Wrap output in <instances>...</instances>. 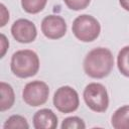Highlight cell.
<instances>
[{
	"label": "cell",
	"mask_w": 129,
	"mask_h": 129,
	"mask_svg": "<svg viewBox=\"0 0 129 129\" xmlns=\"http://www.w3.org/2000/svg\"><path fill=\"white\" fill-rule=\"evenodd\" d=\"M114 66V57L110 49L97 47L90 50L84 59V71L87 76L93 79L107 77Z\"/></svg>",
	"instance_id": "cell-1"
},
{
	"label": "cell",
	"mask_w": 129,
	"mask_h": 129,
	"mask_svg": "<svg viewBox=\"0 0 129 129\" xmlns=\"http://www.w3.org/2000/svg\"><path fill=\"white\" fill-rule=\"evenodd\" d=\"M10 68L13 75L20 79L32 77L39 70L38 55L30 49L17 50L11 57Z\"/></svg>",
	"instance_id": "cell-2"
},
{
	"label": "cell",
	"mask_w": 129,
	"mask_h": 129,
	"mask_svg": "<svg viewBox=\"0 0 129 129\" xmlns=\"http://www.w3.org/2000/svg\"><path fill=\"white\" fill-rule=\"evenodd\" d=\"M72 30L79 40L83 42H91L99 36L101 32V25L94 16L82 14L74 20Z\"/></svg>",
	"instance_id": "cell-3"
},
{
	"label": "cell",
	"mask_w": 129,
	"mask_h": 129,
	"mask_svg": "<svg viewBox=\"0 0 129 129\" xmlns=\"http://www.w3.org/2000/svg\"><path fill=\"white\" fill-rule=\"evenodd\" d=\"M86 105L94 112L102 113L108 109L109 96L106 88L99 83H91L86 86L83 94Z\"/></svg>",
	"instance_id": "cell-4"
},
{
	"label": "cell",
	"mask_w": 129,
	"mask_h": 129,
	"mask_svg": "<svg viewBox=\"0 0 129 129\" xmlns=\"http://www.w3.org/2000/svg\"><path fill=\"white\" fill-rule=\"evenodd\" d=\"M53 106L61 113L75 112L80 105L79 95L75 89L70 86L58 88L53 95Z\"/></svg>",
	"instance_id": "cell-5"
},
{
	"label": "cell",
	"mask_w": 129,
	"mask_h": 129,
	"mask_svg": "<svg viewBox=\"0 0 129 129\" xmlns=\"http://www.w3.org/2000/svg\"><path fill=\"white\" fill-rule=\"evenodd\" d=\"M48 95L49 88L44 82L41 81H32L26 84L22 92L23 101L31 107L43 105L47 101Z\"/></svg>",
	"instance_id": "cell-6"
},
{
	"label": "cell",
	"mask_w": 129,
	"mask_h": 129,
	"mask_svg": "<svg viewBox=\"0 0 129 129\" xmlns=\"http://www.w3.org/2000/svg\"><path fill=\"white\" fill-rule=\"evenodd\" d=\"M11 33L14 39L20 43H30L37 35V30L34 23L28 19L20 18L13 22Z\"/></svg>",
	"instance_id": "cell-7"
},
{
	"label": "cell",
	"mask_w": 129,
	"mask_h": 129,
	"mask_svg": "<svg viewBox=\"0 0 129 129\" xmlns=\"http://www.w3.org/2000/svg\"><path fill=\"white\" fill-rule=\"evenodd\" d=\"M41 31L49 39H58L67 32V23L61 16L51 14L42 19Z\"/></svg>",
	"instance_id": "cell-8"
},
{
	"label": "cell",
	"mask_w": 129,
	"mask_h": 129,
	"mask_svg": "<svg viewBox=\"0 0 129 129\" xmlns=\"http://www.w3.org/2000/svg\"><path fill=\"white\" fill-rule=\"evenodd\" d=\"M35 129H54L57 126V117L50 109H40L33 116Z\"/></svg>",
	"instance_id": "cell-9"
},
{
	"label": "cell",
	"mask_w": 129,
	"mask_h": 129,
	"mask_svg": "<svg viewBox=\"0 0 129 129\" xmlns=\"http://www.w3.org/2000/svg\"><path fill=\"white\" fill-rule=\"evenodd\" d=\"M111 124L115 129H129V105L122 106L113 113Z\"/></svg>",
	"instance_id": "cell-10"
},
{
	"label": "cell",
	"mask_w": 129,
	"mask_h": 129,
	"mask_svg": "<svg viewBox=\"0 0 129 129\" xmlns=\"http://www.w3.org/2000/svg\"><path fill=\"white\" fill-rule=\"evenodd\" d=\"M0 111L4 112L13 106L15 101V95L12 87L5 82L0 83Z\"/></svg>",
	"instance_id": "cell-11"
},
{
	"label": "cell",
	"mask_w": 129,
	"mask_h": 129,
	"mask_svg": "<svg viewBox=\"0 0 129 129\" xmlns=\"http://www.w3.org/2000/svg\"><path fill=\"white\" fill-rule=\"evenodd\" d=\"M117 66L120 73L129 78V45L124 46L118 53Z\"/></svg>",
	"instance_id": "cell-12"
},
{
	"label": "cell",
	"mask_w": 129,
	"mask_h": 129,
	"mask_svg": "<svg viewBox=\"0 0 129 129\" xmlns=\"http://www.w3.org/2000/svg\"><path fill=\"white\" fill-rule=\"evenodd\" d=\"M46 2L47 0H21V6L25 12L36 14L45 7Z\"/></svg>",
	"instance_id": "cell-13"
},
{
	"label": "cell",
	"mask_w": 129,
	"mask_h": 129,
	"mask_svg": "<svg viewBox=\"0 0 129 129\" xmlns=\"http://www.w3.org/2000/svg\"><path fill=\"white\" fill-rule=\"evenodd\" d=\"M3 128L4 129H28L29 125L24 117L20 115H12L6 120Z\"/></svg>",
	"instance_id": "cell-14"
},
{
	"label": "cell",
	"mask_w": 129,
	"mask_h": 129,
	"mask_svg": "<svg viewBox=\"0 0 129 129\" xmlns=\"http://www.w3.org/2000/svg\"><path fill=\"white\" fill-rule=\"evenodd\" d=\"M86 124L80 117H68L62 121L61 129H85Z\"/></svg>",
	"instance_id": "cell-15"
},
{
	"label": "cell",
	"mask_w": 129,
	"mask_h": 129,
	"mask_svg": "<svg viewBox=\"0 0 129 129\" xmlns=\"http://www.w3.org/2000/svg\"><path fill=\"white\" fill-rule=\"evenodd\" d=\"M63 2L68 6V8L78 11L87 8L91 0H63Z\"/></svg>",
	"instance_id": "cell-16"
},
{
	"label": "cell",
	"mask_w": 129,
	"mask_h": 129,
	"mask_svg": "<svg viewBox=\"0 0 129 129\" xmlns=\"http://www.w3.org/2000/svg\"><path fill=\"white\" fill-rule=\"evenodd\" d=\"M0 7H1V24H0V26L2 27V26H4L5 25V23L9 20V12L7 11V9H6V7L4 6V4H1L0 5Z\"/></svg>",
	"instance_id": "cell-17"
},
{
	"label": "cell",
	"mask_w": 129,
	"mask_h": 129,
	"mask_svg": "<svg viewBox=\"0 0 129 129\" xmlns=\"http://www.w3.org/2000/svg\"><path fill=\"white\" fill-rule=\"evenodd\" d=\"M0 38H1V41H0L1 42V57H3L7 48H8V46H9V42H8V40H7V38L4 34H1Z\"/></svg>",
	"instance_id": "cell-18"
},
{
	"label": "cell",
	"mask_w": 129,
	"mask_h": 129,
	"mask_svg": "<svg viewBox=\"0 0 129 129\" xmlns=\"http://www.w3.org/2000/svg\"><path fill=\"white\" fill-rule=\"evenodd\" d=\"M119 3L122 8H124L126 11H129V0H119Z\"/></svg>",
	"instance_id": "cell-19"
}]
</instances>
